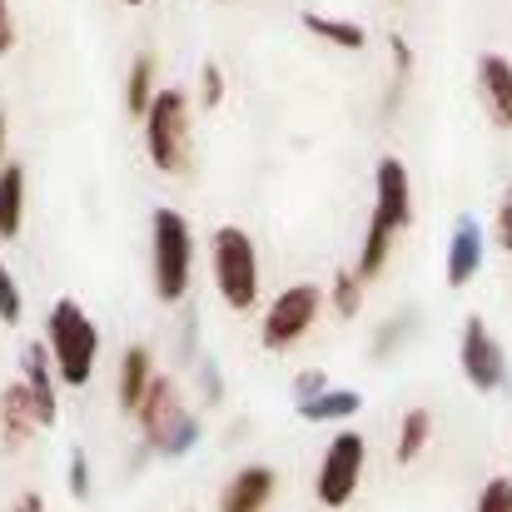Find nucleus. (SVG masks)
I'll return each instance as SVG.
<instances>
[{
    "mask_svg": "<svg viewBox=\"0 0 512 512\" xmlns=\"http://www.w3.org/2000/svg\"><path fill=\"white\" fill-rule=\"evenodd\" d=\"M209 264H214V289H219L224 309L249 314L259 304V249H254L249 229L219 224L209 239Z\"/></svg>",
    "mask_w": 512,
    "mask_h": 512,
    "instance_id": "4",
    "label": "nucleus"
},
{
    "mask_svg": "<svg viewBox=\"0 0 512 512\" xmlns=\"http://www.w3.org/2000/svg\"><path fill=\"white\" fill-rule=\"evenodd\" d=\"M304 30L339 45V50H363L368 45V30L358 20H343V15H324V10H304Z\"/></svg>",
    "mask_w": 512,
    "mask_h": 512,
    "instance_id": "17",
    "label": "nucleus"
},
{
    "mask_svg": "<svg viewBox=\"0 0 512 512\" xmlns=\"http://www.w3.org/2000/svg\"><path fill=\"white\" fill-rule=\"evenodd\" d=\"M20 368H25V378H20V383L30 388V398H35V408H40V423H45V428H55L60 403H55V383H50V348H45V343H25Z\"/></svg>",
    "mask_w": 512,
    "mask_h": 512,
    "instance_id": "15",
    "label": "nucleus"
},
{
    "mask_svg": "<svg viewBox=\"0 0 512 512\" xmlns=\"http://www.w3.org/2000/svg\"><path fill=\"white\" fill-rule=\"evenodd\" d=\"M493 239H498V249H503V254H512V184H508V194L498 199V214H493Z\"/></svg>",
    "mask_w": 512,
    "mask_h": 512,
    "instance_id": "26",
    "label": "nucleus"
},
{
    "mask_svg": "<svg viewBox=\"0 0 512 512\" xmlns=\"http://www.w3.org/2000/svg\"><path fill=\"white\" fill-rule=\"evenodd\" d=\"M473 512H512V478L508 473H498V478L483 483V493H478Z\"/></svg>",
    "mask_w": 512,
    "mask_h": 512,
    "instance_id": "23",
    "label": "nucleus"
},
{
    "mask_svg": "<svg viewBox=\"0 0 512 512\" xmlns=\"http://www.w3.org/2000/svg\"><path fill=\"white\" fill-rule=\"evenodd\" d=\"M274 488H279L274 468L249 463V468H239V473L224 483V493H219V512H264L269 508V498H274Z\"/></svg>",
    "mask_w": 512,
    "mask_h": 512,
    "instance_id": "14",
    "label": "nucleus"
},
{
    "mask_svg": "<svg viewBox=\"0 0 512 512\" xmlns=\"http://www.w3.org/2000/svg\"><path fill=\"white\" fill-rule=\"evenodd\" d=\"M363 468H368V438L343 428L329 438L324 458H319V473H314V498L324 503L329 512H339L353 503L358 483H363Z\"/></svg>",
    "mask_w": 512,
    "mask_h": 512,
    "instance_id": "6",
    "label": "nucleus"
},
{
    "mask_svg": "<svg viewBox=\"0 0 512 512\" xmlns=\"http://www.w3.org/2000/svg\"><path fill=\"white\" fill-rule=\"evenodd\" d=\"M413 224V184H408V165L398 155H383L378 170H373V209H368V234H363V249H358V264L353 274L368 284L383 274L388 254H393V239Z\"/></svg>",
    "mask_w": 512,
    "mask_h": 512,
    "instance_id": "1",
    "label": "nucleus"
},
{
    "mask_svg": "<svg viewBox=\"0 0 512 512\" xmlns=\"http://www.w3.org/2000/svg\"><path fill=\"white\" fill-rule=\"evenodd\" d=\"M10 512H45V498H40V493H20V498L10 503Z\"/></svg>",
    "mask_w": 512,
    "mask_h": 512,
    "instance_id": "30",
    "label": "nucleus"
},
{
    "mask_svg": "<svg viewBox=\"0 0 512 512\" xmlns=\"http://www.w3.org/2000/svg\"><path fill=\"white\" fill-rule=\"evenodd\" d=\"M120 5H130V10H135V5H145V0H120Z\"/></svg>",
    "mask_w": 512,
    "mask_h": 512,
    "instance_id": "32",
    "label": "nucleus"
},
{
    "mask_svg": "<svg viewBox=\"0 0 512 512\" xmlns=\"http://www.w3.org/2000/svg\"><path fill=\"white\" fill-rule=\"evenodd\" d=\"M483 249H488L483 224H478L473 214H463L458 229H453V239H448V289H468V284L478 279V269H483Z\"/></svg>",
    "mask_w": 512,
    "mask_h": 512,
    "instance_id": "11",
    "label": "nucleus"
},
{
    "mask_svg": "<svg viewBox=\"0 0 512 512\" xmlns=\"http://www.w3.org/2000/svg\"><path fill=\"white\" fill-rule=\"evenodd\" d=\"M329 383H324V373H304V378H294V398L304 403V398H319Z\"/></svg>",
    "mask_w": 512,
    "mask_h": 512,
    "instance_id": "28",
    "label": "nucleus"
},
{
    "mask_svg": "<svg viewBox=\"0 0 512 512\" xmlns=\"http://www.w3.org/2000/svg\"><path fill=\"white\" fill-rule=\"evenodd\" d=\"M155 55H135V65H130V80H125V110L130 115H150V105H155Z\"/></svg>",
    "mask_w": 512,
    "mask_h": 512,
    "instance_id": "20",
    "label": "nucleus"
},
{
    "mask_svg": "<svg viewBox=\"0 0 512 512\" xmlns=\"http://www.w3.org/2000/svg\"><path fill=\"white\" fill-rule=\"evenodd\" d=\"M155 353L145 348V343H130L125 353H120V373H115V398H120V408L125 413H140L145 408V398H150V388H155Z\"/></svg>",
    "mask_w": 512,
    "mask_h": 512,
    "instance_id": "12",
    "label": "nucleus"
},
{
    "mask_svg": "<svg viewBox=\"0 0 512 512\" xmlns=\"http://www.w3.org/2000/svg\"><path fill=\"white\" fill-rule=\"evenodd\" d=\"M135 423H140V433H145V443L150 448H160V453H189L194 448V438H199V423L179 408V388H174V378H155V388H150V398H145V408L135 413Z\"/></svg>",
    "mask_w": 512,
    "mask_h": 512,
    "instance_id": "8",
    "label": "nucleus"
},
{
    "mask_svg": "<svg viewBox=\"0 0 512 512\" xmlns=\"http://www.w3.org/2000/svg\"><path fill=\"white\" fill-rule=\"evenodd\" d=\"M20 229H25V165L10 160L0 170V239L10 244L20 239Z\"/></svg>",
    "mask_w": 512,
    "mask_h": 512,
    "instance_id": "16",
    "label": "nucleus"
},
{
    "mask_svg": "<svg viewBox=\"0 0 512 512\" xmlns=\"http://www.w3.org/2000/svg\"><path fill=\"white\" fill-rule=\"evenodd\" d=\"M15 50V15H10V0H0V55Z\"/></svg>",
    "mask_w": 512,
    "mask_h": 512,
    "instance_id": "29",
    "label": "nucleus"
},
{
    "mask_svg": "<svg viewBox=\"0 0 512 512\" xmlns=\"http://www.w3.org/2000/svg\"><path fill=\"white\" fill-rule=\"evenodd\" d=\"M40 428H45V423H40V408H35L30 388H25V383L0 388V443L15 453V448H25Z\"/></svg>",
    "mask_w": 512,
    "mask_h": 512,
    "instance_id": "13",
    "label": "nucleus"
},
{
    "mask_svg": "<svg viewBox=\"0 0 512 512\" xmlns=\"http://www.w3.org/2000/svg\"><path fill=\"white\" fill-rule=\"evenodd\" d=\"M189 274H194L189 219L179 209H155L150 214V279H155V299L160 304H179L189 294Z\"/></svg>",
    "mask_w": 512,
    "mask_h": 512,
    "instance_id": "3",
    "label": "nucleus"
},
{
    "mask_svg": "<svg viewBox=\"0 0 512 512\" xmlns=\"http://www.w3.org/2000/svg\"><path fill=\"white\" fill-rule=\"evenodd\" d=\"M70 498H90V463H85V453H70Z\"/></svg>",
    "mask_w": 512,
    "mask_h": 512,
    "instance_id": "27",
    "label": "nucleus"
},
{
    "mask_svg": "<svg viewBox=\"0 0 512 512\" xmlns=\"http://www.w3.org/2000/svg\"><path fill=\"white\" fill-rule=\"evenodd\" d=\"M428 433H433V413H428V408H408V413L398 418V443H393V458H398V463L423 458Z\"/></svg>",
    "mask_w": 512,
    "mask_h": 512,
    "instance_id": "19",
    "label": "nucleus"
},
{
    "mask_svg": "<svg viewBox=\"0 0 512 512\" xmlns=\"http://www.w3.org/2000/svg\"><path fill=\"white\" fill-rule=\"evenodd\" d=\"M478 95H483V110L498 130H512V60L488 50L478 55Z\"/></svg>",
    "mask_w": 512,
    "mask_h": 512,
    "instance_id": "10",
    "label": "nucleus"
},
{
    "mask_svg": "<svg viewBox=\"0 0 512 512\" xmlns=\"http://www.w3.org/2000/svg\"><path fill=\"white\" fill-rule=\"evenodd\" d=\"M45 348H50V363H55L60 383L85 388V383L95 378L100 329H95V319H90L75 299H55V304H50V314H45Z\"/></svg>",
    "mask_w": 512,
    "mask_h": 512,
    "instance_id": "2",
    "label": "nucleus"
},
{
    "mask_svg": "<svg viewBox=\"0 0 512 512\" xmlns=\"http://www.w3.org/2000/svg\"><path fill=\"white\" fill-rule=\"evenodd\" d=\"M219 100H224V70L209 60V65L199 70V105H204V110H214Z\"/></svg>",
    "mask_w": 512,
    "mask_h": 512,
    "instance_id": "25",
    "label": "nucleus"
},
{
    "mask_svg": "<svg viewBox=\"0 0 512 512\" xmlns=\"http://www.w3.org/2000/svg\"><path fill=\"white\" fill-rule=\"evenodd\" d=\"M5 140H10V125H5V105H0V170H5Z\"/></svg>",
    "mask_w": 512,
    "mask_h": 512,
    "instance_id": "31",
    "label": "nucleus"
},
{
    "mask_svg": "<svg viewBox=\"0 0 512 512\" xmlns=\"http://www.w3.org/2000/svg\"><path fill=\"white\" fill-rule=\"evenodd\" d=\"M388 50H393V90H388V110H393L398 95H403V85H408V75H413V50H408V40L398 30L388 35Z\"/></svg>",
    "mask_w": 512,
    "mask_h": 512,
    "instance_id": "22",
    "label": "nucleus"
},
{
    "mask_svg": "<svg viewBox=\"0 0 512 512\" xmlns=\"http://www.w3.org/2000/svg\"><path fill=\"white\" fill-rule=\"evenodd\" d=\"M20 314H25V299H20V284H15V274L0 264V324H20Z\"/></svg>",
    "mask_w": 512,
    "mask_h": 512,
    "instance_id": "24",
    "label": "nucleus"
},
{
    "mask_svg": "<svg viewBox=\"0 0 512 512\" xmlns=\"http://www.w3.org/2000/svg\"><path fill=\"white\" fill-rule=\"evenodd\" d=\"M363 279L353 274V269H339L334 274V284H329V304H334V314L339 319H358V309H363Z\"/></svg>",
    "mask_w": 512,
    "mask_h": 512,
    "instance_id": "21",
    "label": "nucleus"
},
{
    "mask_svg": "<svg viewBox=\"0 0 512 512\" xmlns=\"http://www.w3.org/2000/svg\"><path fill=\"white\" fill-rule=\"evenodd\" d=\"M363 408V398L353 393V388H324L319 398H304L299 403V418L304 423H343V418H353Z\"/></svg>",
    "mask_w": 512,
    "mask_h": 512,
    "instance_id": "18",
    "label": "nucleus"
},
{
    "mask_svg": "<svg viewBox=\"0 0 512 512\" xmlns=\"http://www.w3.org/2000/svg\"><path fill=\"white\" fill-rule=\"evenodd\" d=\"M319 314H324V289L319 284H289L269 309H264V324H259V343L269 348V353H289L294 343L309 339V329L319 324Z\"/></svg>",
    "mask_w": 512,
    "mask_h": 512,
    "instance_id": "7",
    "label": "nucleus"
},
{
    "mask_svg": "<svg viewBox=\"0 0 512 512\" xmlns=\"http://www.w3.org/2000/svg\"><path fill=\"white\" fill-rule=\"evenodd\" d=\"M458 363H463V378H468L478 393H503V388H508V353H503V343L488 334V324H483L478 314L463 324Z\"/></svg>",
    "mask_w": 512,
    "mask_h": 512,
    "instance_id": "9",
    "label": "nucleus"
},
{
    "mask_svg": "<svg viewBox=\"0 0 512 512\" xmlns=\"http://www.w3.org/2000/svg\"><path fill=\"white\" fill-rule=\"evenodd\" d=\"M145 150H150L155 170L165 174L189 170L194 145H189V100H184V90H160L155 95V105L145 115Z\"/></svg>",
    "mask_w": 512,
    "mask_h": 512,
    "instance_id": "5",
    "label": "nucleus"
}]
</instances>
